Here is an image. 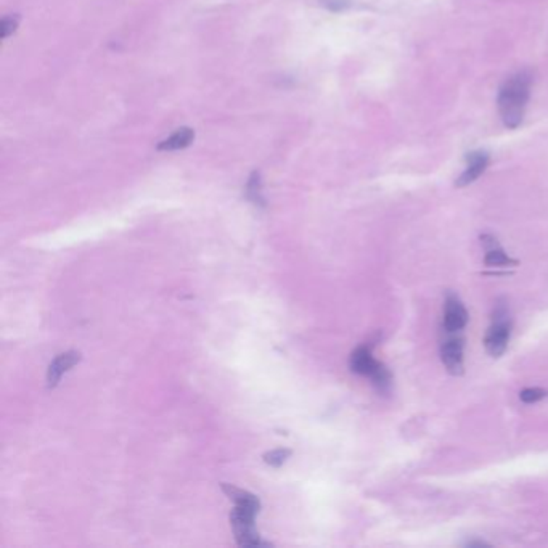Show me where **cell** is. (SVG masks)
Listing matches in <instances>:
<instances>
[{
	"label": "cell",
	"mask_w": 548,
	"mask_h": 548,
	"mask_svg": "<svg viewBox=\"0 0 548 548\" xmlns=\"http://www.w3.org/2000/svg\"><path fill=\"white\" fill-rule=\"evenodd\" d=\"M530 87H532V76L529 71H518L500 87L497 97L499 113L508 129L521 126L530 97Z\"/></svg>",
	"instance_id": "1"
},
{
	"label": "cell",
	"mask_w": 548,
	"mask_h": 548,
	"mask_svg": "<svg viewBox=\"0 0 548 548\" xmlns=\"http://www.w3.org/2000/svg\"><path fill=\"white\" fill-rule=\"evenodd\" d=\"M349 367L354 373L368 376L371 383L375 385V387L378 389V392L386 394L391 391V386H392L391 371L385 367V363L375 361L373 356H371L370 344L358 346L357 349L351 354Z\"/></svg>",
	"instance_id": "2"
},
{
	"label": "cell",
	"mask_w": 548,
	"mask_h": 548,
	"mask_svg": "<svg viewBox=\"0 0 548 548\" xmlns=\"http://www.w3.org/2000/svg\"><path fill=\"white\" fill-rule=\"evenodd\" d=\"M259 510L251 506H237L230 515V524H232L235 539L240 547H267L269 544L261 540L257 530L255 529V518Z\"/></svg>",
	"instance_id": "3"
},
{
	"label": "cell",
	"mask_w": 548,
	"mask_h": 548,
	"mask_svg": "<svg viewBox=\"0 0 548 548\" xmlns=\"http://www.w3.org/2000/svg\"><path fill=\"white\" fill-rule=\"evenodd\" d=\"M511 334V322L508 317V310L505 305H497V309L494 312V322L489 332L486 334L484 346L486 351L491 354L492 357H500L508 347Z\"/></svg>",
	"instance_id": "4"
},
{
	"label": "cell",
	"mask_w": 548,
	"mask_h": 548,
	"mask_svg": "<svg viewBox=\"0 0 548 548\" xmlns=\"http://www.w3.org/2000/svg\"><path fill=\"white\" fill-rule=\"evenodd\" d=\"M441 358L444 367L450 375L458 376L463 373V338H447L441 346Z\"/></svg>",
	"instance_id": "5"
},
{
	"label": "cell",
	"mask_w": 548,
	"mask_h": 548,
	"mask_svg": "<svg viewBox=\"0 0 548 548\" xmlns=\"http://www.w3.org/2000/svg\"><path fill=\"white\" fill-rule=\"evenodd\" d=\"M468 323V312L462 301L455 294H449L445 299L444 309V328L447 333H457Z\"/></svg>",
	"instance_id": "6"
},
{
	"label": "cell",
	"mask_w": 548,
	"mask_h": 548,
	"mask_svg": "<svg viewBox=\"0 0 548 548\" xmlns=\"http://www.w3.org/2000/svg\"><path fill=\"white\" fill-rule=\"evenodd\" d=\"M489 153L486 150H474L470 151L467 155V169L463 170V174L458 177L455 185L457 187H467L473 184L474 180L484 174V170L489 166Z\"/></svg>",
	"instance_id": "7"
},
{
	"label": "cell",
	"mask_w": 548,
	"mask_h": 548,
	"mask_svg": "<svg viewBox=\"0 0 548 548\" xmlns=\"http://www.w3.org/2000/svg\"><path fill=\"white\" fill-rule=\"evenodd\" d=\"M81 358L82 356L78 351H68L64 354H60V356L49 365V371H47V387L49 389L57 387L63 373H66V371L73 368L74 365H78L81 362Z\"/></svg>",
	"instance_id": "8"
},
{
	"label": "cell",
	"mask_w": 548,
	"mask_h": 548,
	"mask_svg": "<svg viewBox=\"0 0 548 548\" xmlns=\"http://www.w3.org/2000/svg\"><path fill=\"white\" fill-rule=\"evenodd\" d=\"M194 140V131L192 127H180L170 135L169 139L159 141L158 150L159 151H175L190 146Z\"/></svg>",
	"instance_id": "9"
},
{
	"label": "cell",
	"mask_w": 548,
	"mask_h": 548,
	"mask_svg": "<svg viewBox=\"0 0 548 548\" xmlns=\"http://www.w3.org/2000/svg\"><path fill=\"white\" fill-rule=\"evenodd\" d=\"M222 491L228 495V499L237 506H251V508L261 510V502H259V499L251 492L241 491V489L230 484H222Z\"/></svg>",
	"instance_id": "10"
},
{
	"label": "cell",
	"mask_w": 548,
	"mask_h": 548,
	"mask_svg": "<svg viewBox=\"0 0 548 548\" xmlns=\"http://www.w3.org/2000/svg\"><path fill=\"white\" fill-rule=\"evenodd\" d=\"M245 194L246 198L250 199L252 204L256 206H265V199L262 197V182H261V174L255 170L251 174L250 180H247L246 188H245Z\"/></svg>",
	"instance_id": "11"
},
{
	"label": "cell",
	"mask_w": 548,
	"mask_h": 548,
	"mask_svg": "<svg viewBox=\"0 0 548 548\" xmlns=\"http://www.w3.org/2000/svg\"><path fill=\"white\" fill-rule=\"evenodd\" d=\"M484 262L489 265V267H508V265L518 264V261H515V259H511L505 255L502 247H495V250L487 251Z\"/></svg>",
	"instance_id": "12"
},
{
	"label": "cell",
	"mask_w": 548,
	"mask_h": 548,
	"mask_svg": "<svg viewBox=\"0 0 548 548\" xmlns=\"http://www.w3.org/2000/svg\"><path fill=\"white\" fill-rule=\"evenodd\" d=\"M291 455V450L290 449H275V450H270L267 453H264V462L270 465V467H275L279 468L281 467L283 463L286 462L288 457Z\"/></svg>",
	"instance_id": "13"
},
{
	"label": "cell",
	"mask_w": 548,
	"mask_h": 548,
	"mask_svg": "<svg viewBox=\"0 0 548 548\" xmlns=\"http://www.w3.org/2000/svg\"><path fill=\"white\" fill-rule=\"evenodd\" d=\"M548 396V391L542 387H527L520 392V399L524 404H535Z\"/></svg>",
	"instance_id": "14"
},
{
	"label": "cell",
	"mask_w": 548,
	"mask_h": 548,
	"mask_svg": "<svg viewBox=\"0 0 548 548\" xmlns=\"http://www.w3.org/2000/svg\"><path fill=\"white\" fill-rule=\"evenodd\" d=\"M18 23H20V16L18 15H10L2 18V21H0V31H2L4 39H7L8 35H11L16 31Z\"/></svg>",
	"instance_id": "15"
},
{
	"label": "cell",
	"mask_w": 548,
	"mask_h": 548,
	"mask_svg": "<svg viewBox=\"0 0 548 548\" xmlns=\"http://www.w3.org/2000/svg\"><path fill=\"white\" fill-rule=\"evenodd\" d=\"M322 4L332 11H343L349 7L347 0H322Z\"/></svg>",
	"instance_id": "16"
},
{
	"label": "cell",
	"mask_w": 548,
	"mask_h": 548,
	"mask_svg": "<svg viewBox=\"0 0 548 548\" xmlns=\"http://www.w3.org/2000/svg\"><path fill=\"white\" fill-rule=\"evenodd\" d=\"M481 243H482V246L486 247L487 251L495 250V247H500L499 243H497V238L491 237V235H484V237H481Z\"/></svg>",
	"instance_id": "17"
}]
</instances>
